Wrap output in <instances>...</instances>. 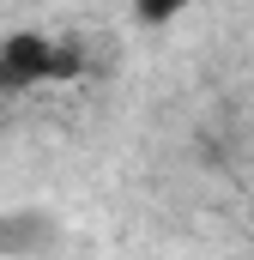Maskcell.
I'll list each match as a JSON object with an SVG mask.
<instances>
[{
	"mask_svg": "<svg viewBox=\"0 0 254 260\" xmlns=\"http://www.w3.org/2000/svg\"><path fill=\"white\" fill-rule=\"evenodd\" d=\"M73 73H79V55L61 49L55 37H43V30L0 37V91H37L49 79H73Z\"/></svg>",
	"mask_w": 254,
	"mask_h": 260,
	"instance_id": "cell-1",
	"label": "cell"
},
{
	"mask_svg": "<svg viewBox=\"0 0 254 260\" xmlns=\"http://www.w3.org/2000/svg\"><path fill=\"white\" fill-rule=\"evenodd\" d=\"M127 6H133V18H139L145 30H164V24H176V18L188 12L194 0H127Z\"/></svg>",
	"mask_w": 254,
	"mask_h": 260,
	"instance_id": "cell-2",
	"label": "cell"
}]
</instances>
